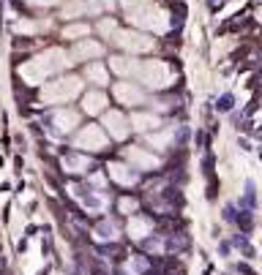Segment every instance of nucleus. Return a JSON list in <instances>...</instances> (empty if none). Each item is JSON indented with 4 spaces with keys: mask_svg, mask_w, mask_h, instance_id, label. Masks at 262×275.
<instances>
[{
    "mask_svg": "<svg viewBox=\"0 0 262 275\" xmlns=\"http://www.w3.org/2000/svg\"><path fill=\"white\" fill-rule=\"evenodd\" d=\"M120 6L128 14V22L140 25L145 30H153V33H167L169 30L167 11L161 6H156L153 0H120Z\"/></svg>",
    "mask_w": 262,
    "mask_h": 275,
    "instance_id": "obj_1",
    "label": "nucleus"
},
{
    "mask_svg": "<svg viewBox=\"0 0 262 275\" xmlns=\"http://www.w3.org/2000/svg\"><path fill=\"white\" fill-rule=\"evenodd\" d=\"M69 65V60H66V52L63 49H49V52H44L41 58L30 60V63L22 65V76L28 79L30 85H38L44 76L55 74V71L66 68Z\"/></svg>",
    "mask_w": 262,
    "mask_h": 275,
    "instance_id": "obj_2",
    "label": "nucleus"
},
{
    "mask_svg": "<svg viewBox=\"0 0 262 275\" xmlns=\"http://www.w3.org/2000/svg\"><path fill=\"white\" fill-rule=\"evenodd\" d=\"M134 76L153 90L169 88V85L175 82V71L169 68V63H164V60H142V63H137Z\"/></svg>",
    "mask_w": 262,
    "mask_h": 275,
    "instance_id": "obj_3",
    "label": "nucleus"
},
{
    "mask_svg": "<svg viewBox=\"0 0 262 275\" xmlns=\"http://www.w3.org/2000/svg\"><path fill=\"white\" fill-rule=\"evenodd\" d=\"M82 90V79L79 76H60L55 82H49L41 93V98L47 101V104H66V101L76 98Z\"/></svg>",
    "mask_w": 262,
    "mask_h": 275,
    "instance_id": "obj_4",
    "label": "nucleus"
},
{
    "mask_svg": "<svg viewBox=\"0 0 262 275\" xmlns=\"http://www.w3.org/2000/svg\"><path fill=\"white\" fill-rule=\"evenodd\" d=\"M112 41L117 44L120 49H126V52H150L153 49V38H148L145 33H137V30H117L115 35H112Z\"/></svg>",
    "mask_w": 262,
    "mask_h": 275,
    "instance_id": "obj_5",
    "label": "nucleus"
},
{
    "mask_svg": "<svg viewBox=\"0 0 262 275\" xmlns=\"http://www.w3.org/2000/svg\"><path fill=\"white\" fill-rule=\"evenodd\" d=\"M79 150H104L107 147V134L99 128V125H85V128L76 134V142H74Z\"/></svg>",
    "mask_w": 262,
    "mask_h": 275,
    "instance_id": "obj_6",
    "label": "nucleus"
},
{
    "mask_svg": "<svg viewBox=\"0 0 262 275\" xmlns=\"http://www.w3.org/2000/svg\"><path fill=\"white\" fill-rule=\"evenodd\" d=\"M126 158L131 161L137 169H142V172H153V169H158V166H161L158 155H153V153L142 150V147H126Z\"/></svg>",
    "mask_w": 262,
    "mask_h": 275,
    "instance_id": "obj_7",
    "label": "nucleus"
},
{
    "mask_svg": "<svg viewBox=\"0 0 262 275\" xmlns=\"http://www.w3.org/2000/svg\"><path fill=\"white\" fill-rule=\"evenodd\" d=\"M115 98L120 101L123 106H137V104L145 101V93H142V88L134 85V82H117L115 85Z\"/></svg>",
    "mask_w": 262,
    "mask_h": 275,
    "instance_id": "obj_8",
    "label": "nucleus"
},
{
    "mask_svg": "<svg viewBox=\"0 0 262 275\" xmlns=\"http://www.w3.org/2000/svg\"><path fill=\"white\" fill-rule=\"evenodd\" d=\"M104 128L112 139H126L128 136V120L120 112H107L104 115Z\"/></svg>",
    "mask_w": 262,
    "mask_h": 275,
    "instance_id": "obj_9",
    "label": "nucleus"
},
{
    "mask_svg": "<svg viewBox=\"0 0 262 275\" xmlns=\"http://www.w3.org/2000/svg\"><path fill=\"white\" fill-rule=\"evenodd\" d=\"M104 52V47H101L99 41H87V38H79L74 47V58L76 60H93L99 58V55Z\"/></svg>",
    "mask_w": 262,
    "mask_h": 275,
    "instance_id": "obj_10",
    "label": "nucleus"
},
{
    "mask_svg": "<svg viewBox=\"0 0 262 275\" xmlns=\"http://www.w3.org/2000/svg\"><path fill=\"white\" fill-rule=\"evenodd\" d=\"M107 95L99 93V90H93V93H87L85 98H82V106H85L87 115H101V112H107Z\"/></svg>",
    "mask_w": 262,
    "mask_h": 275,
    "instance_id": "obj_11",
    "label": "nucleus"
},
{
    "mask_svg": "<svg viewBox=\"0 0 262 275\" xmlns=\"http://www.w3.org/2000/svg\"><path fill=\"white\" fill-rule=\"evenodd\" d=\"M52 123H55V128H58L60 134H66V131H71L76 123H79V115L71 112V109H60V112L52 115Z\"/></svg>",
    "mask_w": 262,
    "mask_h": 275,
    "instance_id": "obj_12",
    "label": "nucleus"
},
{
    "mask_svg": "<svg viewBox=\"0 0 262 275\" xmlns=\"http://www.w3.org/2000/svg\"><path fill=\"white\" fill-rule=\"evenodd\" d=\"M131 123H134L137 131H156L158 125H161V117L153 115V112H137V115L131 117Z\"/></svg>",
    "mask_w": 262,
    "mask_h": 275,
    "instance_id": "obj_13",
    "label": "nucleus"
},
{
    "mask_svg": "<svg viewBox=\"0 0 262 275\" xmlns=\"http://www.w3.org/2000/svg\"><path fill=\"white\" fill-rule=\"evenodd\" d=\"M110 175H112V180L120 183V185H134L137 183V172H131V166H126V164H112Z\"/></svg>",
    "mask_w": 262,
    "mask_h": 275,
    "instance_id": "obj_14",
    "label": "nucleus"
},
{
    "mask_svg": "<svg viewBox=\"0 0 262 275\" xmlns=\"http://www.w3.org/2000/svg\"><path fill=\"white\" fill-rule=\"evenodd\" d=\"M150 232H153L150 218H134V221L128 223V234L134 240H145V237H150Z\"/></svg>",
    "mask_w": 262,
    "mask_h": 275,
    "instance_id": "obj_15",
    "label": "nucleus"
},
{
    "mask_svg": "<svg viewBox=\"0 0 262 275\" xmlns=\"http://www.w3.org/2000/svg\"><path fill=\"white\" fill-rule=\"evenodd\" d=\"M137 63H140V60H131V58H120V55L110 60L112 71H117V74H120V76H134V74H137Z\"/></svg>",
    "mask_w": 262,
    "mask_h": 275,
    "instance_id": "obj_16",
    "label": "nucleus"
},
{
    "mask_svg": "<svg viewBox=\"0 0 262 275\" xmlns=\"http://www.w3.org/2000/svg\"><path fill=\"white\" fill-rule=\"evenodd\" d=\"M87 79L93 85H99V88H104V85L110 82V71H107L104 65L93 63V65H87Z\"/></svg>",
    "mask_w": 262,
    "mask_h": 275,
    "instance_id": "obj_17",
    "label": "nucleus"
},
{
    "mask_svg": "<svg viewBox=\"0 0 262 275\" xmlns=\"http://www.w3.org/2000/svg\"><path fill=\"white\" fill-rule=\"evenodd\" d=\"M87 33H90V25H85V22L69 25V28L63 30V35H66V38H71V41H79V38H85Z\"/></svg>",
    "mask_w": 262,
    "mask_h": 275,
    "instance_id": "obj_18",
    "label": "nucleus"
},
{
    "mask_svg": "<svg viewBox=\"0 0 262 275\" xmlns=\"http://www.w3.org/2000/svg\"><path fill=\"white\" fill-rule=\"evenodd\" d=\"M148 142H150L156 150H167V147L172 145V131H167V134H153Z\"/></svg>",
    "mask_w": 262,
    "mask_h": 275,
    "instance_id": "obj_19",
    "label": "nucleus"
},
{
    "mask_svg": "<svg viewBox=\"0 0 262 275\" xmlns=\"http://www.w3.org/2000/svg\"><path fill=\"white\" fill-rule=\"evenodd\" d=\"M137 207H140V202L131 199V196H123V199H117V210H120V213H137Z\"/></svg>",
    "mask_w": 262,
    "mask_h": 275,
    "instance_id": "obj_20",
    "label": "nucleus"
},
{
    "mask_svg": "<svg viewBox=\"0 0 262 275\" xmlns=\"http://www.w3.org/2000/svg\"><path fill=\"white\" fill-rule=\"evenodd\" d=\"M66 166H71V172H82V169L87 166V161L76 155V158H69V161H66Z\"/></svg>",
    "mask_w": 262,
    "mask_h": 275,
    "instance_id": "obj_21",
    "label": "nucleus"
},
{
    "mask_svg": "<svg viewBox=\"0 0 262 275\" xmlns=\"http://www.w3.org/2000/svg\"><path fill=\"white\" fill-rule=\"evenodd\" d=\"M30 3H38V6H52V3H58V0H30Z\"/></svg>",
    "mask_w": 262,
    "mask_h": 275,
    "instance_id": "obj_22",
    "label": "nucleus"
},
{
    "mask_svg": "<svg viewBox=\"0 0 262 275\" xmlns=\"http://www.w3.org/2000/svg\"><path fill=\"white\" fill-rule=\"evenodd\" d=\"M257 19H260V22H262V8H257Z\"/></svg>",
    "mask_w": 262,
    "mask_h": 275,
    "instance_id": "obj_23",
    "label": "nucleus"
}]
</instances>
